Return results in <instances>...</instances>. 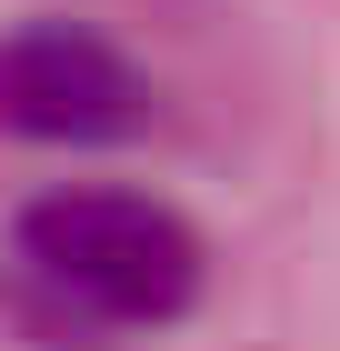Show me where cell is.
I'll return each mask as SVG.
<instances>
[{
    "instance_id": "obj_1",
    "label": "cell",
    "mask_w": 340,
    "mask_h": 351,
    "mask_svg": "<svg viewBox=\"0 0 340 351\" xmlns=\"http://www.w3.org/2000/svg\"><path fill=\"white\" fill-rule=\"evenodd\" d=\"M0 281L51 341H140L200 301V231L151 191H51L10 221Z\"/></svg>"
},
{
    "instance_id": "obj_2",
    "label": "cell",
    "mask_w": 340,
    "mask_h": 351,
    "mask_svg": "<svg viewBox=\"0 0 340 351\" xmlns=\"http://www.w3.org/2000/svg\"><path fill=\"white\" fill-rule=\"evenodd\" d=\"M140 121H151V81L101 30H80V21L0 30V131L90 151V141H131Z\"/></svg>"
}]
</instances>
